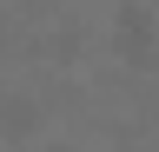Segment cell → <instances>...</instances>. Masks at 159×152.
<instances>
[{"label": "cell", "mask_w": 159, "mask_h": 152, "mask_svg": "<svg viewBox=\"0 0 159 152\" xmlns=\"http://www.w3.org/2000/svg\"><path fill=\"white\" fill-rule=\"evenodd\" d=\"M113 60L133 66V73H152L159 66V20L146 0H126V7L113 13Z\"/></svg>", "instance_id": "obj_1"}, {"label": "cell", "mask_w": 159, "mask_h": 152, "mask_svg": "<svg viewBox=\"0 0 159 152\" xmlns=\"http://www.w3.org/2000/svg\"><path fill=\"white\" fill-rule=\"evenodd\" d=\"M47 126V112H40V99H27V93H0V139L27 145L33 132Z\"/></svg>", "instance_id": "obj_2"}, {"label": "cell", "mask_w": 159, "mask_h": 152, "mask_svg": "<svg viewBox=\"0 0 159 152\" xmlns=\"http://www.w3.org/2000/svg\"><path fill=\"white\" fill-rule=\"evenodd\" d=\"M47 152H73V145H47Z\"/></svg>", "instance_id": "obj_3"}]
</instances>
